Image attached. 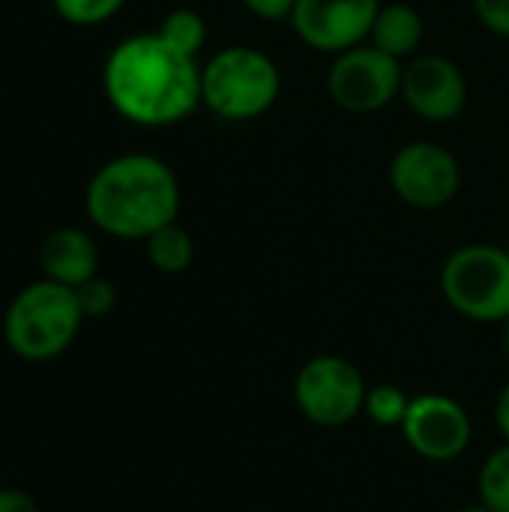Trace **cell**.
I'll return each mask as SVG.
<instances>
[{
	"label": "cell",
	"instance_id": "cell-20",
	"mask_svg": "<svg viewBox=\"0 0 509 512\" xmlns=\"http://www.w3.org/2000/svg\"><path fill=\"white\" fill-rule=\"evenodd\" d=\"M477 21L495 36L509 39V0H471Z\"/></svg>",
	"mask_w": 509,
	"mask_h": 512
},
{
	"label": "cell",
	"instance_id": "cell-25",
	"mask_svg": "<svg viewBox=\"0 0 509 512\" xmlns=\"http://www.w3.org/2000/svg\"><path fill=\"white\" fill-rule=\"evenodd\" d=\"M504 354L509 357V318L504 321Z\"/></svg>",
	"mask_w": 509,
	"mask_h": 512
},
{
	"label": "cell",
	"instance_id": "cell-9",
	"mask_svg": "<svg viewBox=\"0 0 509 512\" xmlns=\"http://www.w3.org/2000/svg\"><path fill=\"white\" fill-rule=\"evenodd\" d=\"M399 432L405 435V444L426 462H453L465 456L474 441L471 414L444 393L414 396Z\"/></svg>",
	"mask_w": 509,
	"mask_h": 512
},
{
	"label": "cell",
	"instance_id": "cell-24",
	"mask_svg": "<svg viewBox=\"0 0 509 512\" xmlns=\"http://www.w3.org/2000/svg\"><path fill=\"white\" fill-rule=\"evenodd\" d=\"M459 512H492L486 504H471V507H465V510H459Z\"/></svg>",
	"mask_w": 509,
	"mask_h": 512
},
{
	"label": "cell",
	"instance_id": "cell-7",
	"mask_svg": "<svg viewBox=\"0 0 509 512\" xmlns=\"http://www.w3.org/2000/svg\"><path fill=\"white\" fill-rule=\"evenodd\" d=\"M405 63L363 42L333 57L327 72L330 99L348 114H375L402 93Z\"/></svg>",
	"mask_w": 509,
	"mask_h": 512
},
{
	"label": "cell",
	"instance_id": "cell-16",
	"mask_svg": "<svg viewBox=\"0 0 509 512\" xmlns=\"http://www.w3.org/2000/svg\"><path fill=\"white\" fill-rule=\"evenodd\" d=\"M480 504L492 512H509V444L504 441L498 450L489 453V459L480 468L477 480Z\"/></svg>",
	"mask_w": 509,
	"mask_h": 512
},
{
	"label": "cell",
	"instance_id": "cell-6",
	"mask_svg": "<svg viewBox=\"0 0 509 512\" xmlns=\"http://www.w3.org/2000/svg\"><path fill=\"white\" fill-rule=\"evenodd\" d=\"M369 387L363 372L339 357V354H318L306 360L294 378V402L300 414L321 429H342L354 423L366 408Z\"/></svg>",
	"mask_w": 509,
	"mask_h": 512
},
{
	"label": "cell",
	"instance_id": "cell-14",
	"mask_svg": "<svg viewBox=\"0 0 509 512\" xmlns=\"http://www.w3.org/2000/svg\"><path fill=\"white\" fill-rule=\"evenodd\" d=\"M144 252L153 270L165 276H177V273H186L189 264L195 261V240L180 222H171L144 240Z\"/></svg>",
	"mask_w": 509,
	"mask_h": 512
},
{
	"label": "cell",
	"instance_id": "cell-12",
	"mask_svg": "<svg viewBox=\"0 0 509 512\" xmlns=\"http://www.w3.org/2000/svg\"><path fill=\"white\" fill-rule=\"evenodd\" d=\"M39 267L45 279L78 288L87 279L99 276V246L84 228H54L39 243Z\"/></svg>",
	"mask_w": 509,
	"mask_h": 512
},
{
	"label": "cell",
	"instance_id": "cell-13",
	"mask_svg": "<svg viewBox=\"0 0 509 512\" xmlns=\"http://www.w3.org/2000/svg\"><path fill=\"white\" fill-rule=\"evenodd\" d=\"M423 36H426L423 15L411 3H387V6L381 3L369 42L396 60H408L423 45Z\"/></svg>",
	"mask_w": 509,
	"mask_h": 512
},
{
	"label": "cell",
	"instance_id": "cell-21",
	"mask_svg": "<svg viewBox=\"0 0 509 512\" xmlns=\"http://www.w3.org/2000/svg\"><path fill=\"white\" fill-rule=\"evenodd\" d=\"M261 21H291L297 0H240Z\"/></svg>",
	"mask_w": 509,
	"mask_h": 512
},
{
	"label": "cell",
	"instance_id": "cell-18",
	"mask_svg": "<svg viewBox=\"0 0 509 512\" xmlns=\"http://www.w3.org/2000/svg\"><path fill=\"white\" fill-rule=\"evenodd\" d=\"M51 6L72 27H99L111 21L126 0H51Z\"/></svg>",
	"mask_w": 509,
	"mask_h": 512
},
{
	"label": "cell",
	"instance_id": "cell-5",
	"mask_svg": "<svg viewBox=\"0 0 509 512\" xmlns=\"http://www.w3.org/2000/svg\"><path fill=\"white\" fill-rule=\"evenodd\" d=\"M441 294L453 312L477 324L509 318V252L492 243H468L441 267Z\"/></svg>",
	"mask_w": 509,
	"mask_h": 512
},
{
	"label": "cell",
	"instance_id": "cell-4",
	"mask_svg": "<svg viewBox=\"0 0 509 512\" xmlns=\"http://www.w3.org/2000/svg\"><path fill=\"white\" fill-rule=\"evenodd\" d=\"M279 96V63L255 45H228L201 66V105L222 120H258Z\"/></svg>",
	"mask_w": 509,
	"mask_h": 512
},
{
	"label": "cell",
	"instance_id": "cell-2",
	"mask_svg": "<svg viewBox=\"0 0 509 512\" xmlns=\"http://www.w3.org/2000/svg\"><path fill=\"white\" fill-rule=\"evenodd\" d=\"M180 201L174 168L153 153H123L102 162L84 189L87 219L117 240H147L177 222Z\"/></svg>",
	"mask_w": 509,
	"mask_h": 512
},
{
	"label": "cell",
	"instance_id": "cell-3",
	"mask_svg": "<svg viewBox=\"0 0 509 512\" xmlns=\"http://www.w3.org/2000/svg\"><path fill=\"white\" fill-rule=\"evenodd\" d=\"M84 324L75 288L51 279L24 285L3 312V342L24 363H48L72 348Z\"/></svg>",
	"mask_w": 509,
	"mask_h": 512
},
{
	"label": "cell",
	"instance_id": "cell-1",
	"mask_svg": "<svg viewBox=\"0 0 509 512\" xmlns=\"http://www.w3.org/2000/svg\"><path fill=\"white\" fill-rule=\"evenodd\" d=\"M102 90L108 105L135 126H177L201 105V63L159 33H135L108 51Z\"/></svg>",
	"mask_w": 509,
	"mask_h": 512
},
{
	"label": "cell",
	"instance_id": "cell-22",
	"mask_svg": "<svg viewBox=\"0 0 509 512\" xmlns=\"http://www.w3.org/2000/svg\"><path fill=\"white\" fill-rule=\"evenodd\" d=\"M0 512H42V507L30 492L0 486Z\"/></svg>",
	"mask_w": 509,
	"mask_h": 512
},
{
	"label": "cell",
	"instance_id": "cell-15",
	"mask_svg": "<svg viewBox=\"0 0 509 512\" xmlns=\"http://www.w3.org/2000/svg\"><path fill=\"white\" fill-rule=\"evenodd\" d=\"M156 33L165 42H171L174 48H180V51H186L192 57H198L201 48L207 45V21H204V15L195 12V9H186V6L171 9L162 18V24H159Z\"/></svg>",
	"mask_w": 509,
	"mask_h": 512
},
{
	"label": "cell",
	"instance_id": "cell-10",
	"mask_svg": "<svg viewBox=\"0 0 509 512\" xmlns=\"http://www.w3.org/2000/svg\"><path fill=\"white\" fill-rule=\"evenodd\" d=\"M381 0H297L291 27L303 45L321 54H342L369 39Z\"/></svg>",
	"mask_w": 509,
	"mask_h": 512
},
{
	"label": "cell",
	"instance_id": "cell-11",
	"mask_svg": "<svg viewBox=\"0 0 509 512\" xmlns=\"http://www.w3.org/2000/svg\"><path fill=\"white\" fill-rule=\"evenodd\" d=\"M402 102L426 123H450L468 105V78L444 54H414L402 69Z\"/></svg>",
	"mask_w": 509,
	"mask_h": 512
},
{
	"label": "cell",
	"instance_id": "cell-23",
	"mask_svg": "<svg viewBox=\"0 0 509 512\" xmlns=\"http://www.w3.org/2000/svg\"><path fill=\"white\" fill-rule=\"evenodd\" d=\"M495 426H498L501 438L509 444V384H504V390L495 399Z\"/></svg>",
	"mask_w": 509,
	"mask_h": 512
},
{
	"label": "cell",
	"instance_id": "cell-17",
	"mask_svg": "<svg viewBox=\"0 0 509 512\" xmlns=\"http://www.w3.org/2000/svg\"><path fill=\"white\" fill-rule=\"evenodd\" d=\"M411 399L414 396H408L396 384H378V387H369L363 414L381 429H402V423L408 417V408H411Z\"/></svg>",
	"mask_w": 509,
	"mask_h": 512
},
{
	"label": "cell",
	"instance_id": "cell-19",
	"mask_svg": "<svg viewBox=\"0 0 509 512\" xmlns=\"http://www.w3.org/2000/svg\"><path fill=\"white\" fill-rule=\"evenodd\" d=\"M75 297H78V306H81V312H84V321H90V318H105V315H111L114 306H117V288H114V282H108V279H102V276H93V279H87L84 285H78V288H75Z\"/></svg>",
	"mask_w": 509,
	"mask_h": 512
},
{
	"label": "cell",
	"instance_id": "cell-8",
	"mask_svg": "<svg viewBox=\"0 0 509 512\" xmlns=\"http://www.w3.org/2000/svg\"><path fill=\"white\" fill-rule=\"evenodd\" d=\"M387 177L402 204L414 210H441L462 189V162L444 144L420 138L393 153Z\"/></svg>",
	"mask_w": 509,
	"mask_h": 512
}]
</instances>
